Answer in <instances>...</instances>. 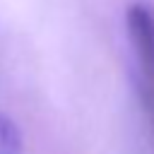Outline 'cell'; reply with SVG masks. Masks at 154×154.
Wrapping results in <instances>:
<instances>
[{
    "label": "cell",
    "instance_id": "1",
    "mask_svg": "<svg viewBox=\"0 0 154 154\" xmlns=\"http://www.w3.org/2000/svg\"><path fill=\"white\" fill-rule=\"evenodd\" d=\"M125 34L132 53L135 89L142 111L154 128V7L149 2H130L125 10Z\"/></svg>",
    "mask_w": 154,
    "mask_h": 154
},
{
    "label": "cell",
    "instance_id": "2",
    "mask_svg": "<svg viewBox=\"0 0 154 154\" xmlns=\"http://www.w3.org/2000/svg\"><path fill=\"white\" fill-rule=\"evenodd\" d=\"M0 154H24V137L19 125L0 113Z\"/></svg>",
    "mask_w": 154,
    "mask_h": 154
}]
</instances>
